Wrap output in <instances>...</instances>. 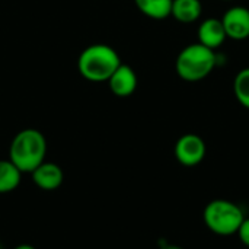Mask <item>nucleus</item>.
I'll return each instance as SVG.
<instances>
[{
  "label": "nucleus",
  "instance_id": "39448f33",
  "mask_svg": "<svg viewBox=\"0 0 249 249\" xmlns=\"http://www.w3.org/2000/svg\"><path fill=\"white\" fill-rule=\"evenodd\" d=\"M175 158L182 165V166H197L200 165L207 153V146L206 142L203 140V137H200L198 134H184L181 136L177 143H175V149H174Z\"/></svg>",
  "mask_w": 249,
  "mask_h": 249
},
{
  "label": "nucleus",
  "instance_id": "9d476101",
  "mask_svg": "<svg viewBox=\"0 0 249 249\" xmlns=\"http://www.w3.org/2000/svg\"><path fill=\"white\" fill-rule=\"evenodd\" d=\"M203 4L200 0H172L171 16L181 23H193L200 19Z\"/></svg>",
  "mask_w": 249,
  "mask_h": 249
},
{
  "label": "nucleus",
  "instance_id": "4468645a",
  "mask_svg": "<svg viewBox=\"0 0 249 249\" xmlns=\"http://www.w3.org/2000/svg\"><path fill=\"white\" fill-rule=\"evenodd\" d=\"M236 235H238L239 241H241L245 247H248L249 248V217H245V219H244V222L241 223V226H239Z\"/></svg>",
  "mask_w": 249,
  "mask_h": 249
},
{
  "label": "nucleus",
  "instance_id": "9b49d317",
  "mask_svg": "<svg viewBox=\"0 0 249 249\" xmlns=\"http://www.w3.org/2000/svg\"><path fill=\"white\" fill-rule=\"evenodd\" d=\"M137 9L147 18L162 20L171 16L172 0H134Z\"/></svg>",
  "mask_w": 249,
  "mask_h": 249
},
{
  "label": "nucleus",
  "instance_id": "f8f14e48",
  "mask_svg": "<svg viewBox=\"0 0 249 249\" xmlns=\"http://www.w3.org/2000/svg\"><path fill=\"white\" fill-rule=\"evenodd\" d=\"M22 179V172L15 163L7 160H0V194H7L15 191Z\"/></svg>",
  "mask_w": 249,
  "mask_h": 249
},
{
  "label": "nucleus",
  "instance_id": "f3484780",
  "mask_svg": "<svg viewBox=\"0 0 249 249\" xmlns=\"http://www.w3.org/2000/svg\"><path fill=\"white\" fill-rule=\"evenodd\" d=\"M223 1H232V0H223Z\"/></svg>",
  "mask_w": 249,
  "mask_h": 249
},
{
  "label": "nucleus",
  "instance_id": "f03ea898",
  "mask_svg": "<svg viewBox=\"0 0 249 249\" xmlns=\"http://www.w3.org/2000/svg\"><path fill=\"white\" fill-rule=\"evenodd\" d=\"M120 64L118 53L107 44H92L77 58V70L89 82H108Z\"/></svg>",
  "mask_w": 249,
  "mask_h": 249
},
{
  "label": "nucleus",
  "instance_id": "2eb2a0df",
  "mask_svg": "<svg viewBox=\"0 0 249 249\" xmlns=\"http://www.w3.org/2000/svg\"><path fill=\"white\" fill-rule=\"evenodd\" d=\"M159 249H184L179 245H174V244H169L166 241H160L159 242Z\"/></svg>",
  "mask_w": 249,
  "mask_h": 249
},
{
  "label": "nucleus",
  "instance_id": "1a4fd4ad",
  "mask_svg": "<svg viewBox=\"0 0 249 249\" xmlns=\"http://www.w3.org/2000/svg\"><path fill=\"white\" fill-rule=\"evenodd\" d=\"M197 35H198V42L200 44H203L204 47H207L210 50H214V51L219 47H222L225 39L228 38L226 32H225V28H223V23L217 18L204 19L198 26Z\"/></svg>",
  "mask_w": 249,
  "mask_h": 249
},
{
  "label": "nucleus",
  "instance_id": "0eeeda50",
  "mask_svg": "<svg viewBox=\"0 0 249 249\" xmlns=\"http://www.w3.org/2000/svg\"><path fill=\"white\" fill-rule=\"evenodd\" d=\"M108 85L115 96L118 98L131 96L137 89V74L130 66L121 63L118 69L108 79Z\"/></svg>",
  "mask_w": 249,
  "mask_h": 249
},
{
  "label": "nucleus",
  "instance_id": "7ed1b4c3",
  "mask_svg": "<svg viewBox=\"0 0 249 249\" xmlns=\"http://www.w3.org/2000/svg\"><path fill=\"white\" fill-rule=\"evenodd\" d=\"M217 66V53L200 42L184 47L175 61L177 74L185 82L206 79Z\"/></svg>",
  "mask_w": 249,
  "mask_h": 249
},
{
  "label": "nucleus",
  "instance_id": "20e7f679",
  "mask_svg": "<svg viewBox=\"0 0 249 249\" xmlns=\"http://www.w3.org/2000/svg\"><path fill=\"white\" fill-rule=\"evenodd\" d=\"M244 219L245 214L241 206L225 198L210 201L203 212L204 225L210 232L219 236L236 235Z\"/></svg>",
  "mask_w": 249,
  "mask_h": 249
},
{
  "label": "nucleus",
  "instance_id": "f257e3e1",
  "mask_svg": "<svg viewBox=\"0 0 249 249\" xmlns=\"http://www.w3.org/2000/svg\"><path fill=\"white\" fill-rule=\"evenodd\" d=\"M47 140L36 128L20 130L10 142L9 160L23 174H31L45 160Z\"/></svg>",
  "mask_w": 249,
  "mask_h": 249
},
{
  "label": "nucleus",
  "instance_id": "6e6552de",
  "mask_svg": "<svg viewBox=\"0 0 249 249\" xmlns=\"http://www.w3.org/2000/svg\"><path fill=\"white\" fill-rule=\"evenodd\" d=\"M31 175H32L34 184L44 191H54L64 181L63 169L54 162H45L44 160L39 166H36L31 172Z\"/></svg>",
  "mask_w": 249,
  "mask_h": 249
},
{
  "label": "nucleus",
  "instance_id": "a211bd4d",
  "mask_svg": "<svg viewBox=\"0 0 249 249\" xmlns=\"http://www.w3.org/2000/svg\"><path fill=\"white\" fill-rule=\"evenodd\" d=\"M0 249H3V247H1V245H0Z\"/></svg>",
  "mask_w": 249,
  "mask_h": 249
},
{
  "label": "nucleus",
  "instance_id": "423d86ee",
  "mask_svg": "<svg viewBox=\"0 0 249 249\" xmlns=\"http://www.w3.org/2000/svg\"><path fill=\"white\" fill-rule=\"evenodd\" d=\"M226 36L235 41L249 38V9L245 6H233L228 9L220 19Z\"/></svg>",
  "mask_w": 249,
  "mask_h": 249
},
{
  "label": "nucleus",
  "instance_id": "dca6fc26",
  "mask_svg": "<svg viewBox=\"0 0 249 249\" xmlns=\"http://www.w3.org/2000/svg\"><path fill=\"white\" fill-rule=\"evenodd\" d=\"M15 249H36L35 247L29 245V244H22V245H18Z\"/></svg>",
  "mask_w": 249,
  "mask_h": 249
},
{
  "label": "nucleus",
  "instance_id": "ddd939ff",
  "mask_svg": "<svg viewBox=\"0 0 249 249\" xmlns=\"http://www.w3.org/2000/svg\"><path fill=\"white\" fill-rule=\"evenodd\" d=\"M233 93L238 102L249 109V67L242 69L233 79Z\"/></svg>",
  "mask_w": 249,
  "mask_h": 249
}]
</instances>
